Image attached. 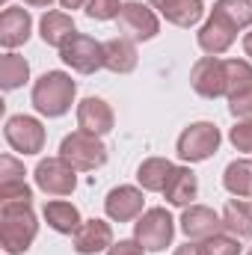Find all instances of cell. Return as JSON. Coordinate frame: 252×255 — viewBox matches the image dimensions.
<instances>
[{
    "mask_svg": "<svg viewBox=\"0 0 252 255\" xmlns=\"http://www.w3.org/2000/svg\"><path fill=\"white\" fill-rule=\"evenodd\" d=\"M39 220L27 202H0V247L6 255H21L33 247Z\"/></svg>",
    "mask_w": 252,
    "mask_h": 255,
    "instance_id": "cell-1",
    "label": "cell"
},
{
    "mask_svg": "<svg viewBox=\"0 0 252 255\" xmlns=\"http://www.w3.org/2000/svg\"><path fill=\"white\" fill-rule=\"evenodd\" d=\"M74 95H77V83L65 71H45L33 83V107H36V113H42L48 119L65 116L74 104Z\"/></svg>",
    "mask_w": 252,
    "mask_h": 255,
    "instance_id": "cell-2",
    "label": "cell"
},
{
    "mask_svg": "<svg viewBox=\"0 0 252 255\" xmlns=\"http://www.w3.org/2000/svg\"><path fill=\"white\" fill-rule=\"evenodd\" d=\"M60 157H65L77 172H95L107 163V145L89 130H71L60 142Z\"/></svg>",
    "mask_w": 252,
    "mask_h": 255,
    "instance_id": "cell-3",
    "label": "cell"
},
{
    "mask_svg": "<svg viewBox=\"0 0 252 255\" xmlns=\"http://www.w3.org/2000/svg\"><path fill=\"white\" fill-rule=\"evenodd\" d=\"M175 238V220L166 208H148L133 223V241L142 244L145 253H163Z\"/></svg>",
    "mask_w": 252,
    "mask_h": 255,
    "instance_id": "cell-4",
    "label": "cell"
},
{
    "mask_svg": "<svg viewBox=\"0 0 252 255\" xmlns=\"http://www.w3.org/2000/svg\"><path fill=\"white\" fill-rule=\"evenodd\" d=\"M220 142H223V136H220V128L214 122H193L190 128L181 130L175 151L184 163H202L211 154H217Z\"/></svg>",
    "mask_w": 252,
    "mask_h": 255,
    "instance_id": "cell-5",
    "label": "cell"
},
{
    "mask_svg": "<svg viewBox=\"0 0 252 255\" xmlns=\"http://www.w3.org/2000/svg\"><path fill=\"white\" fill-rule=\"evenodd\" d=\"M60 60L77 74H95L98 68H104V42L86 33H74L60 48Z\"/></svg>",
    "mask_w": 252,
    "mask_h": 255,
    "instance_id": "cell-6",
    "label": "cell"
},
{
    "mask_svg": "<svg viewBox=\"0 0 252 255\" xmlns=\"http://www.w3.org/2000/svg\"><path fill=\"white\" fill-rule=\"evenodd\" d=\"M33 178H36V187L48 196H71L77 187V169L60 154L39 160L33 169Z\"/></svg>",
    "mask_w": 252,
    "mask_h": 255,
    "instance_id": "cell-7",
    "label": "cell"
},
{
    "mask_svg": "<svg viewBox=\"0 0 252 255\" xmlns=\"http://www.w3.org/2000/svg\"><path fill=\"white\" fill-rule=\"evenodd\" d=\"M190 86L202 98H229V80H226V60L220 57H202L190 68Z\"/></svg>",
    "mask_w": 252,
    "mask_h": 255,
    "instance_id": "cell-8",
    "label": "cell"
},
{
    "mask_svg": "<svg viewBox=\"0 0 252 255\" xmlns=\"http://www.w3.org/2000/svg\"><path fill=\"white\" fill-rule=\"evenodd\" d=\"M3 136L9 142L12 151L18 154H39L45 148V128L36 116H9L6 128H3Z\"/></svg>",
    "mask_w": 252,
    "mask_h": 255,
    "instance_id": "cell-9",
    "label": "cell"
},
{
    "mask_svg": "<svg viewBox=\"0 0 252 255\" xmlns=\"http://www.w3.org/2000/svg\"><path fill=\"white\" fill-rule=\"evenodd\" d=\"M119 30L130 42H151L160 33V21L151 6H145L139 0H127L119 12Z\"/></svg>",
    "mask_w": 252,
    "mask_h": 255,
    "instance_id": "cell-10",
    "label": "cell"
},
{
    "mask_svg": "<svg viewBox=\"0 0 252 255\" xmlns=\"http://www.w3.org/2000/svg\"><path fill=\"white\" fill-rule=\"evenodd\" d=\"M142 205H145V196L133 184H119V187H113V190L107 193V199H104V211H107V217L113 223H130V220H136L142 214Z\"/></svg>",
    "mask_w": 252,
    "mask_h": 255,
    "instance_id": "cell-11",
    "label": "cell"
},
{
    "mask_svg": "<svg viewBox=\"0 0 252 255\" xmlns=\"http://www.w3.org/2000/svg\"><path fill=\"white\" fill-rule=\"evenodd\" d=\"M178 223L190 241H208L223 232V217L208 205H187Z\"/></svg>",
    "mask_w": 252,
    "mask_h": 255,
    "instance_id": "cell-12",
    "label": "cell"
},
{
    "mask_svg": "<svg viewBox=\"0 0 252 255\" xmlns=\"http://www.w3.org/2000/svg\"><path fill=\"white\" fill-rule=\"evenodd\" d=\"M196 39H199V48H202L208 57H220V54H226V51L235 45L238 27H232L226 18H220V15L211 12V18L202 24V30H199Z\"/></svg>",
    "mask_w": 252,
    "mask_h": 255,
    "instance_id": "cell-13",
    "label": "cell"
},
{
    "mask_svg": "<svg viewBox=\"0 0 252 255\" xmlns=\"http://www.w3.org/2000/svg\"><path fill=\"white\" fill-rule=\"evenodd\" d=\"M113 125H116V116H113V107L104 98L89 95V98H83L77 104V128L80 130H89L95 136H104V133L113 130Z\"/></svg>",
    "mask_w": 252,
    "mask_h": 255,
    "instance_id": "cell-14",
    "label": "cell"
},
{
    "mask_svg": "<svg viewBox=\"0 0 252 255\" xmlns=\"http://www.w3.org/2000/svg\"><path fill=\"white\" fill-rule=\"evenodd\" d=\"M110 247H113V229H110V223H104L98 217L83 220L80 229L74 232V253L77 255H98Z\"/></svg>",
    "mask_w": 252,
    "mask_h": 255,
    "instance_id": "cell-15",
    "label": "cell"
},
{
    "mask_svg": "<svg viewBox=\"0 0 252 255\" xmlns=\"http://www.w3.org/2000/svg\"><path fill=\"white\" fill-rule=\"evenodd\" d=\"M33 33V18L27 9L21 6H6L0 15V45L6 51H15L18 45H24Z\"/></svg>",
    "mask_w": 252,
    "mask_h": 255,
    "instance_id": "cell-16",
    "label": "cell"
},
{
    "mask_svg": "<svg viewBox=\"0 0 252 255\" xmlns=\"http://www.w3.org/2000/svg\"><path fill=\"white\" fill-rule=\"evenodd\" d=\"M139 63L136 54V42H130L127 36H116L104 42V68L113 74H130Z\"/></svg>",
    "mask_w": 252,
    "mask_h": 255,
    "instance_id": "cell-17",
    "label": "cell"
},
{
    "mask_svg": "<svg viewBox=\"0 0 252 255\" xmlns=\"http://www.w3.org/2000/svg\"><path fill=\"white\" fill-rule=\"evenodd\" d=\"M199 196V178L193 175L190 166H175L166 187H163V199L175 208H187L193 205V199Z\"/></svg>",
    "mask_w": 252,
    "mask_h": 255,
    "instance_id": "cell-18",
    "label": "cell"
},
{
    "mask_svg": "<svg viewBox=\"0 0 252 255\" xmlns=\"http://www.w3.org/2000/svg\"><path fill=\"white\" fill-rule=\"evenodd\" d=\"M148 3L175 27H193L205 15V3L202 0H148Z\"/></svg>",
    "mask_w": 252,
    "mask_h": 255,
    "instance_id": "cell-19",
    "label": "cell"
},
{
    "mask_svg": "<svg viewBox=\"0 0 252 255\" xmlns=\"http://www.w3.org/2000/svg\"><path fill=\"white\" fill-rule=\"evenodd\" d=\"M223 232L241 238V241H250L252 238V202L247 199H229L226 208H223Z\"/></svg>",
    "mask_w": 252,
    "mask_h": 255,
    "instance_id": "cell-20",
    "label": "cell"
},
{
    "mask_svg": "<svg viewBox=\"0 0 252 255\" xmlns=\"http://www.w3.org/2000/svg\"><path fill=\"white\" fill-rule=\"evenodd\" d=\"M74 33H77V30H74V18H71L68 12H57V9H54V12H45L42 21H39V36H42V42L51 45V48H63Z\"/></svg>",
    "mask_w": 252,
    "mask_h": 255,
    "instance_id": "cell-21",
    "label": "cell"
},
{
    "mask_svg": "<svg viewBox=\"0 0 252 255\" xmlns=\"http://www.w3.org/2000/svg\"><path fill=\"white\" fill-rule=\"evenodd\" d=\"M42 217H45V223L57 232V235H74L77 229H80V211L71 205V202H65V199H54V202H48L45 205V211H42Z\"/></svg>",
    "mask_w": 252,
    "mask_h": 255,
    "instance_id": "cell-22",
    "label": "cell"
},
{
    "mask_svg": "<svg viewBox=\"0 0 252 255\" xmlns=\"http://www.w3.org/2000/svg\"><path fill=\"white\" fill-rule=\"evenodd\" d=\"M172 169H175V163L166 160V157H145V160L139 163V169H136V181H139L142 190L163 193L169 175H172Z\"/></svg>",
    "mask_w": 252,
    "mask_h": 255,
    "instance_id": "cell-23",
    "label": "cell"
},
{
    "mask_svg": "<svg viewBox=\"0 0 252 255\" xmlns=\"http://www.w3.org/2000/svg\"><path fill=\"white\" fill-rule=\"evenodd\" d=\"M27 80H30V63L24 57H18L15 51L3 54V60H0V86H3V92L21 89Z\"/></svg>",
    "mask_w": 252,
    "mask_h": 255,
    "instance_id": "cell-24",
    "label": "cell"
},
{
    "mask_svg": "<svg viewBox=\"0 0 252 255\" xmlns=\"http://www.w3.org/2000/svg\"><path fill=\"white\" fill-rule=\"evenodd\" d=\"M223 184L238 199L252 196V160H232L223 172Z\"/></svg>",
    "mask_w": 252,
    "mask_h": 255,
    "instance_id": "cell-25",
    "label": "cell"
},
{
    "mask_svg": "<svg viewBox=\"0 0 252 255\" xmlns=\"http://www.w3.org/2000/svg\"><path fill=\"white\" fill-rule=\"evenodd\" d=\"M211 12L220 15V18H226L238 30H247L252 24V0H217Z\"/></svg>",
    "mask_w": 252,
    "mask_h": 255,
    "instance_id": "cell-26",
    "label": "cell"
},
{
    "mask_svg": "<svg viewBox=\"0 0 252 255\" xmlns=\"http://www.w3.org/2000/svg\"><path fill=\"white\" fill-rule=\"evenodd\" d=\"M241 238L229 235V232H220L208 241H199V255H241Z\"/></svg>",
    "mask_w": 252,
    "mask_h": 255,
    "instance_id": "cell-27",
    "label": "cell"
},
{
    "mask_svg": "<svg viewBox=\"0 0 252 255\" xmlns=\"http://www.w3.org/2000/svg\"><path fill=\"white\" fill-rule=\"evenodd\" d=\"M226 80H229V95L252 86V63H247V60H226Z\"/></svg>",
    "mask_w": 252,
    "mask_h": 255,
    "instance_id": "cell-28",
    "label": "cell"
},
{
    "mask_svg": "<svg viewBox=\"0 0 252 255\" xmlns=\"http://www.w3.org/2000/svg\"><path fill=\"white\" fill-rule=\"evenodd\" d=\"M122 6H125L122 0H89L86 3V15L92 21H113V18H119Z\"/></svg>",
    "mask_w": 252,
    "mask_h": 255,
    "instance_id": "cell-29",
    "label": "cell"
},
{
    "mask_svg": "<svg viewBox=\"0 0 252 255\" xmlns=\"http://www.w3.org/2000/svg\"><path fill=\"white\" fill-rule=\"evenodd\" d=\"M229 113L235 119H252V86L229 95Z\"/></svg>",
    "mask_w": 252,
    "mask_h": 255,
    "instance_id": "cell-30",
    "label": "cell"
},
{
    "mask_svg": "<svg viewBox=\"0 0 252 255\" xmlns=\"http://www.w3.org/2000/svg\"><path fill=\"white\" fill-rule=\"evenodd\" d=\"M229 139L238 151H250L252 154V119H238V125L229 130Z\"/></svg>",
    "mask_w": 252,
    "mask_h": 255,
    "instance_id": "cell-31",
    "label": "cell"
},
{
    "mask_svg": "<svg viewBox=\"0 0 252 255\" xmlns=\"http://www.w3.org/2000/svg\"><path fill=\"white\" fill-rule=\"evenodd\" d=\"M0 202H27V205H33V190L27 187V181L0 184Z\"/></svg>",
    "mask_w": 252,
    "mask_h": 255,
    "instance_id": "cell-32",
    "label": "cell"
},
{
    "mask_svg": "<svg viewBox=\"0 0 252 255\" xmlns=\"http://www.w3.org/2000/svg\"><path fill=\"white\" fill-rule=\"evenodd\" d=\"M12 181H24V163H18L12 154L0 157V184H12Z\"/></svg>",
    "mask_w": 252,
    "mask_h": 255,
    "instance_id": "cell-33",
    "label": "cell"
},
{
    "mask_svg": "<svg viewBox=\"0 0 252 255\" xmlns=\"http://www.w3.org/2000/svg\"><path fill=\"white\" fill-rule=\"evenodd\" d=\"M107 255H145V250L139 241H119L107 250Z\"/></svg>",
    "mask_w": 252,
    "mask_h": 255,
    "instance_id": "cell-34",
    "label": "cell"
},
{
    "mask_svg": "<svg viewBox=\"0 0 252 255\" xmlns=\"http://www.w3.org/2000/svg\"><path fill=\"white\" fill-rule=\"evenodd\" d=\"M175 255H199V244H184L175 250Z\"/></svg>",
    "mask_w": 252,
    "mask_h": 255,
    "instance_id": "cell-35",
    "label": "cell"
},
{
    "mask_svg": "<svg viewBox=\"0 0 252 255\" xmlns=\"http://www.w3.org/2000/svg\"><path fill=\"white\" fill-rule=\"evenodd\" d=\"M89 0H60V6L63 9H80V6H86Z\"/></svg>",
    "mask_w": 252,
    "mask_h": 255,
    "instance_id": "cell-36",
    "label": "cell"
},
{
    "mask_svg": "<svg viewBox=\"0 0 252 255\" xmlns=\"http://www.w3.org/2000/svg\"><path fill=\"white\" fill-rule=\"evenodd\" d=\"M244 51H247V57L252 60V33H247V36H244Z\"/></svg>",
    "mask_w": 252,
    "mask_h": 255,
    "instance_id": "cell-37",
    "label": "cell"
},
{
    "mask_svg": "<svg viewBox=\"0 0 252 255\" xmlns=\"http://www.w3.org/2000/svg\"><path fill=\"white\" fill-rule=\"evenodd\" d=\"M27 6H36V9H42V6H51L54 0H24Z\"/></svg>",
    "mask_w": 252,
    "mask_h": 255,
    "instance_id": "cell-38",
    "label": "cell"
},
{
    "mask_svg": "<svg viewBox=\"0 0 252 255\" xmlns=\"http://www.w3.org/2000/svg\"><path fill=\"white\" fill-rule=\"evenodd\" d=\"M247 255H252V253H247Z\"/></svg>",
    "mask_w": 252,
    "mask_h": 255,
    "instance_id": "cell-39",
    "label": "cell"
},
{
    "mask_svg": "<svg viewBox=\"0 0 252 255\" xmlns=\"http://www.w3.org/2000/svg\"><path fill=\"white\" fill-rule=\"evenodd\" d=\"M3 3H6V0H3Z\"/></svg>",
    "mask_w": 252,
    "mask_h": 255,
    "instance_id": "cell-40",
    "label": "cell"
}]
</instances>
